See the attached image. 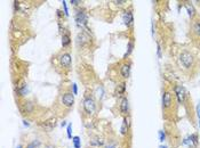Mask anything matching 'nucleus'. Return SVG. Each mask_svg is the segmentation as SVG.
Segmentation results:
<instances>
[{"instance_id":"obj_1","label":"nucleus","mask_w":200,"mask_h":148,"mask_svg":"<svg viewBox=\"0 0 200 148\" xmlns=\"http://www.w3.org/2000/svg\"><path fill=\"white\" fill-rule=\"evenodd\" d=\"M179 63L184 70H190L194 65V56L190 51L184 50V51H182V53L179 54Z\"/></svg>"},{"instance_id":"obj_2","label":"nucleus","mask_w":200,"mask_h":148,"mask_svg":"<svg viewBox=\"0 0 200 148\" xmlns=\"http://www.w3.org/2000/svg\"><path fill=\"white\" fill-rule=\"evenodd\" d=\"M95 108H96V105L94 99L90 98V97H86V98L83 99V109L86 111V113L93 114L95 112Z\"/></svg>"},{"instance_id":"obj_3","label":"nucleus","mask_w":200,"mask_h":148,"mask_svg":"<svg viewBox=\"0 0 200 148\" xmlns=\"http://www.w3.org/2000/svg\"><path fill=\"white\" fill-rule=\"evenodd\" d=\"M174 90H175V94H176V97H177L179 103H184L185 97H187V91H185V89H184V87L176 86Z\"/></svg>"},{"instance_id":"obj_4","label":"nucleus","mask_w":200,"mask_h":148,"mask_svg":"<svg viewBox=\"0 0 200 148\" xmlns=\"http://www.w3.org/2000/svg\"><path fill=\"white\" fill-rule=\"evenodd\" d=\"M62 103L64 106L71 107L73 104H75V95H72V94H70V92L64 94L62 97Z\"/></svg>"},{"instance_id":"obj_5","label":"nucleus","mask_w":200,"mask_h":148,"mask_svg":"<svg viewBox=\"0 0 200 148\" xmlns=\"http://www.w3.org/2000/svg\"><path fill=\"white\" fill-rule=\"evenodd\" d=\"M173 104V99H171V95L169 91H165L163 95V108H169Z\"/></svg>"},{"instance_id":"obj_6","label":"nucleus","mask_w":200,"mask_h":148,"mask_svg":"<svg viewBox=\"0 0 200 148\" xmlns=\"http://www.w3.org/2000/svg\"><path fill=\"white\" fill-rule=\"evenodd\" d=\"M75 22L79 26H83L87 24V16L83 12H78L75 15Z\"/></svg>"},{"instance_id":"obj_7","label":"nucleus","mask_w":200,"mask_h":148,"mask_svg":"<svg viewBox=\"0 0 200 148\" xmlns=\"http://www.w3.org/2000/svg\"><path fill=\"white\" fill-rule=\"evenodd\" d=\"M197 144H198V137H197V135H191V136H189L188 138H185L183 140V145L189 146V147H193Z\"/></svg>"},{"instance_id":"obj_8","label":"nucleus","mask_w":200,"mask_h":148,"mask_svg":"<svg viewBox=\"0 0 200 148\" xmlns=\"http://www.w3.org/2000/svg\"><path fill=\"white\" fill-rule=\"evenodd\" d=\"M60 62L62 64V66L64 67H70L71 65V55L69 53H65L63 54L61 58H60Z\"/></svg>"},{"instance_id":"obj_9","label":"nucleus","mask_w":200,"mask_h":148,"mask_svg":"<svg viewBox=\"0 0 200 148\" xmlns=\"http://www.w3.org/2000/svg\"><path fill=\"white\" fill-rule=\"evenodd\" d=\"M88 41H89V37L85 32H81L78 34V37H77V43L78 45L83 46L85 43H87Z\"/></svg>"},{"instance_id":"obj_10","label":"nucleus","mask_w":200,"mask_h":148,"mask_svg":"<svg viewBox=\"0 0 200 148\" xmlns=\"http://www.w3.org/2000/svg\"><path fill=\"white\" fill-rule=\"evenodd\" d=\"M120 73L122 75V78H129V74H130V65L129 64H124L121 65L120 67Z\"/></svg>"},{"instance_id":"obj_11","label":"nucleus","mask_w":200,"mask_h":148,"mask_svg":"<svg viewBox=\"0 0 200 148\" xmlns=\"http://www.w3.org/2000/svg\"><path fill=\"white\" fill-rule=\"evenodd\" d=\"M192 32L194 35L200 38V21L199 20H194L192 22Z\"/></svg>"},{"instance_id":"obj_12","label":"nucleus","mask_w":200,"mask_h":148,"mask_svg":"<svg viewBox=\"0 0 200 148\" xmlns=\"http://www.w3.org/2000/svg\"><path fill=\"white\" fill-rule=\"evenodd\" d=\"M122 21H124V23H125L127 26L132 25V23H133V14L130 12H126L125 14L122 15Z\"/></svg>"},{"instance_id":"obj_13","label":"nucleus","mask_w":200,"mask_h":148,"mask_svg":"<svg viewBox=\"0 0 200 148\" xmlns=\"http://www.w3.org/2000/svg\"><path fill=\"white\" fill-rule=\"evenodd\" d=\"M128 99L127 98H122L121 99V103H120V111L122 114H127L128 113Z\"/></svg>"},{"instance_id":"obj_14","label":"nucleus","mask_w":200,"mask_h":148,"mask_svg":"<svg viewBox=\"0 0 200 148\" xmlns=\"http://www.w3.org/2000/svg\"><path fill=\"white\" fill-rule=\"evenodd\" d=\"M185 8H187L188 15L191 17V18H193V17L196 16V10H194V7H193L191 4H187V5H185Z\"/></svg>"},{"instance_id":"obj_15","label":"nucleus","mask_w":200,"mask_h":148,"mask_svg":"<svg viewBox=\"0 0 200 148\" xmlns=\"http://www.w3.org/2000/svg\"><path fill=\"white\" fill-rule=\"evenodd\" d=\"M120 131L122 135H126L127 131H128V121H127V119H124V121H122V125H121Z\"/></svg>"},{"instance_id":"obj_16","label":"nucleus","mask_w":200,"mask_h":148,"mask_svg":"<svg viewBox=\"0 0 200 148\" xmlns=\"http://www.w3.org/2000/svg\"><path fill=\"white\" fill-rule=\"evenodd\" d=\"M70 42H71V40H70V35L69 34H63V37H62V46L63 47H67V46H69L70 45Z\"/></svg>"},{"instance_id":"obj_17","label":"nucleus","mask_w":200,"mask_h":148,"mask_svg":"<svg viewBox=\"0 0 200 148\" xmlns=\"http://www.w3.org/2000/svg\"><path fill=\"white\" fill-rule=\"evenodd\" d=\"M72 141H73V146L75 148H80L81 147V144H80V138L78 136H75L72 138Z\"/></svg>"},{"instance_id":"obj_18","label":"nucleus","mask_w":200,"mask_h":148,"mask_svg":"<svg viewBox=\"0 0 200 148\" xmlns=\"http://www.w3.org/2000/svg\"><path fill=\"white\" fill-rule=\"evenodd\" d=\"M133 47H134L133 41H129V42H128V47H127V53H126L125 57H127L128 55H130V53L133 51Z\"/></svg>"},{"instance_id":"obj_19","label":"nucleus","mask_w":200,"mask_h":148,"mask_svg":"<svg viewBox=\"0 0 200 148\" xmlns=\"http://www.w3.org/2000/svg\"><path fill=\"white\" fill-rule=\"evenodd\" d=\"M39 145H40V141H39V140H34V141H32L31 144L28 145L26 148H36V147H38Z\"/></svg>"},{"instance_id":"obj_20","label":"nucleus","mask_w":200,"mask_h":148,"mask_svg":"<svg viewBox=\"0 0 200 148\" xmlns=\"http://www.w3.org/2000/svg\"><path fill=\"white\" fill-rule=\"evenodd\" d=\"M125 83H121L120 86H118V88H117V94L118 95H121L124 91H125Z\"/></svg>"},{"instance_id":"obj_21","label":"nucleus","mask_w":200,"mask_h":148,"mask_svg":"<svg viewBox=\"0 0 200 148\" xmlns=\"http://www.w3.org/2000/svg\"><path fill=\"white\" fill-rule=\"evenodd\" d=\"M165 139H166V135H165V132L159 131V140H160L161 142H163V141H165Z\"/></svg>"},{"instance_id":"obj_22","label":"nucleus","mask_w":200,"mask_h":148,"mask_svg":"<svg viewBox=\"0 0 200 148\" xmlns=\"http://www.w3.org/2000/svg\"><path fill=\"white\" fill-rule=\"evenodd\" d=\"M26 92H28V88H26V86H23L22 87V89L20 90V94H21L22 96H24V95H26Z\"/></svg>"},{"instance_id":"obj_23","label":"nucleus","mask_w":200,"mask_h":148,"mask_svg":"<svg viewBox=\"0 0 200 148\" xmlns=\"http://www.w3.org/2000/svg\"><path fill=\"white\" fill-rule=\"evenodd\" d=\"M63 8H64V14H65V16H69V10H67V1H63Z\"/></svg>"},{"instance_id":"obj_24","label":"nucleus","mask_w":200,"mask_h":148,"mask_svg":"<svg viewBox=\"0 0 200 148\" xmlns=\"http://www.w3.org/2000/svg\"><path fill=\"white\" fill-rule=\"evenodd\" d=\"M67 138H71V131H72V125L71 124H67Z\"/></svg>"},{"instance_id":"obj_25","label":"nucleus","mask_w":200,"mask_h":148,"mask_svg":"<svg viewBox=\"0 0 200 148\" xmlns=\"http://www.w3.org/2000/svg\"><path fill=\"white\" fill-rule=\"evenodd\" d=\"M25 109H26V112L31 111V109H32V104H31V103H25Z\"/></svg>"},{"instance_id":"obj_26","label":"nucleus","mask_w":200,"mask_h":148,"mask_svg":"<svg viewBox=\"0 0 200 148\" xmlns=\"http://www.w3.org/2000/svg\"><path fill=\"white\" fill-rule=\"evenodd\" d=\"M72 89H73V95H77V94H78V88H77V84H75V83L72 84Z\"/></svg>"},{"instance_id":"obj_27","label":"nucleus","mask_w":200,"mask_h":148,"mask_svg":"<svg viewBox=\"0 0 200 148\" xmlns=\"http://www.w3.org/2000/svg\"><path fill=\"white\" fill-rule=\"evenodd\" d=\"M157 47H158V50H157V53H158V57L161 58V47L159 43H157Z\"/></svg>"},{"instance_id":"obj_28","label":"nucleus","mask_w":200,"mask_h":148,"mask_svg":"<svg viewBox=\"0 0 200 148\" xmlns=\"http://www.w3.org/2000/svg\"><path fill=\"white\" fill-rule=\"evenodd\" d=\"M71 4H73V5H79V4H80V1H78V0H71Z\"/></svg>"},{"instance_id":"obj_29","label":"nucleus","mask_w":200,"mask_h":148,"mask_svg":"<svg viewBox=\"0 0 200 148\" xmlns=\"http://www.w3.org/2000/svg\"><path fill=\"white\" fill-rule=\"evenodd\" d=\"M197 114H198V116L200 117V104L198 105V107H197Z\"/></svg>"},{"instance_id":"obj_30","label":"nucleus","mask_w":200,"mask_h":148,"mask_svg":"<svg viewBox=\"0 0 200 148\" xmlns=\"http://www.w3.org/2000/svg\"><path fill=\"white\" fill-rule=\"evenodd\" d=\"M61 125H62V127H65V125H67V122H65V121H63L62 123H61Z\"/></svg>"},{"instance_id":"obj_31","label":"nucleus","mask_w":200,"mask_h":148,"mask_svg":"<svg viewBox=\"0 0 200 148\" xmlns=\"http://www.w3.org/2000/svg\"><path fill=\"white\" fill-rule=\"evenodd\" d=\"M24 125H26V127H29V123H28V121H24Z\"/></svg>"},{"instance_id":"obj_32","label":"nucleus","mask_w":200,"mask_h":148,"mask_svg":"<svg viewBox=\"0 0 200 148\" xmlns=\"http://www.w3.org/2000/svg\"><path fill=\"white\" fill-rule=\"evenodd\" d=\"M106 148H116V147H114V146H108Z\"/></svg>"},{"instance_id":"obj_33","label":"nucleus","mask_w":200,"mask_h":148,"mask_svg":"<svg viewBox=\"0 0 200 148\" xmlns=\"http://www.w3.org/2000/svg\"><path fill=\"white\" fill-rule=\"evenodd\" d=\"M159 148H167V147H166V146H160Z\"/></svg>"},{"instance_id":"obj_34","label":"nucleus","mask_w":200,"mask_h":148,"mask_svg":"<svg viewBox=\"0 0 200 148\" xmlns=\"http://www.w3.org/2000/svg\"><path fill=\"white\" fill-rule=\"evenodd\" d=\"M17 148H22V146H21V145H18V146H17Z\"/></svg>"},{"instance_id":"obj_35","label":"nucleus","mask_w":200,"mask_h":148,"mask_svg":"<svg viewBox=\"0 0 200 148\" xmlns=\"http://www.w3.org/2000/svg\"><path fill=\"white\" fill-rule=\"evenodd\" d=\"M47 148H54V147H53V146H48Z\"/></svg>"},{"instance_id":"obj_36","label":"nucleus","mask_w":200,"mask_h":148,"mask_svg":"<svg viewBox=\"0 0 200 148\" xmlns=\"http://www.w3.org/2000/svg\"><path fill=\"white\" fill-rule=\"evenodd\" d=\"M199 128H200V121H199Z\"/></svg>"}]
</instances>
